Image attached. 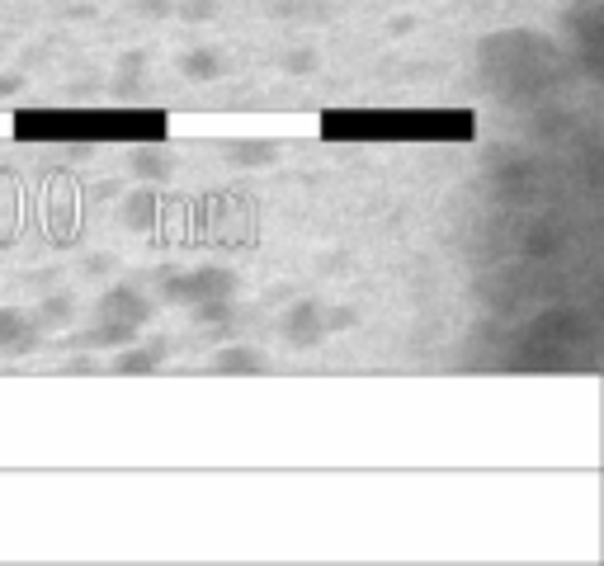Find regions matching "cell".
<instances>
[{
  "label": "cell",
  "mask_w": 604,
  "mask_h": 566,
  "mask_svg": "<svg viewBox=\"0 0 604 566\" xmlns=\"http://www.w3.org/2000/svg\"><path fill=\"white\" fill-rule=\"evenodd\" d=\"M232 293H236V279L227 270H189V274H171L160 283V297L175 302V308H194V302L232 297Z\"/></svg>",
  "instance_id": "6da1fadb"
},
{
  "label": "cell",
  "mask_w": 604,
  "mask_h": 566,
  "mask_svg": "<svg viewBox=\"0 0 604 566\" xmlns=\"http://www.w3.org/2000/svg\"><path fill=\"white\" fill-rule=\"evenodd\" d=\"M152 312H156V302L143 289H133V283H118V289H109L105 297H99V316L128 321V326H137V331L152 321Z\"/></svg>",
  "instance_id": "7a4b0ae2"
},
{
  "label": "cell",
  "mask_w": 604,
  "mask_h": 566,
  "mask_svg": "<svg viewBox=\"0 0 604 566\" xmlns=\"http://www.w3.org/2000/svg\"><path fill=\"white\" fill-rule=\"evenodd\" d=\"M284 340L293 350H316L327 345V321H321V302H293V312L284 316Z\"/></svg>",
  "instance_id": "3957f363"
},
{
  "label": "cell",
  "mask_w": 604,
  "mask_h": 566,
  "mask_svg": "<svg viewBox=\"0 0 604 566\" xmlns=\"http://www.w3.org/2000/svg\"><path fill=\"white\" fill-rule=\"evenodd\" d=\"M38 340H43V331H38V321L6 308L0 312V359H25L38 350Z\"/></svg>",
  "instance_id": "277c9868"
},
{
  "label": "cell",
  "mask_w": 604,
  "mask_h": 566,
  "mask_svg": "<svg viewBox=\"0 0 604 566\" xmlns=\"http://www.w3.org/2000/svg\"><path fill=\"white\" fill-rule=\"evenodd\" d=\"M128 340H137V326H128V321H109V316H99V326L90 331H76L67 345L80 350V354H95V350H118V345H128Z\"/></svg>",
  "instance_id": "5b68a950"
},
{
  "label": "cell",
  "mask_w": 604,
  "mask_h": 566,
  "mask_svg": "<svg viewBox=\"0 0 604 566\" xmlns=\"http://www.w3.org/2000/svg\"><path fill=\"white\" fill-rule=\"evenodd\" d=\"M213 373H232V378H260L270 373V354H260L255 345H227L213 354Z\"/></svg>",
  "instance_id": "8992f818"
},
{
  "label": "cell",
  "mask_w": 604,
  "mask_h": 566,
  "mask_svg": "<svg viewBox=\"0 0 604 566\" xmlns=\"http://www.w3.org/2000/svg\"><path fill=\"white\" fill-rule=\"evenodd\" d=\"M160 359H166V345H133V340H128V345L114 350L109 369H114L118 378H137V373H156Z\"/></svg>",
  "instance_id": "52a82bcc"
},
{
  "label": "cell",
  "mask_w": 604,
  "mask_h": 566,
  "mask_svg": "<svg viewBox=\"0 0 604 566\" xmlns=\"http://www.w3.org/2000/svg\"><path fill=\"white\" fill-rule=\"evenodd\" d=\"M128 166L137 179H152V185H166V179L175 175V156L171 152H156V147H137L128 156Z\"/></svg>",
  "instance_id": "ba28073f"
},
{
  "label": "cell",
  "mask_w": 604,
  "mask_h": 566,
  "mask_svg": "<svg viewBox=\"0 0 604 566\" xmlns=\"http://www.w3.org/2000/svg\"><path fill=\"white\" fill-rule=\"evenodd\" d=\"M118 217H124V227H133V232L156 227V189H133L124 204H118Z\"/></svg>",
  "instance_id": "9c48e42d"
},
{
  "label": "cell",
  "mask_w": 604,
  "mask_h": 566,
  "mask_svg": "<svg viewBox=\"0 0 604 566\" xmlns=\"http://www.w3.org/2000/svg\"><path fill=\"white\" fill-rule=\"evenodd\" d=\"M274 142H232L227 147V160L241 170H260V166H274Z\"/></svg>",
  "instance_id": "30bf717a"
},
{
  "label": "cell",
  "mask_w": 604,
  "mask_h": 566,
  "mask_svg": "<svg viewBox=\"0 0 604 566\" xmlns=\"http://www.w3.org/2000/svg\"><path fill=\"white\" fill-rule=\"evenodd\" d=\"M179 71H185L189 80H217L223 76V52L217 48H194L179 57Z\"/></svg>",
  "instance_id": "8fae6325"
},
{
  "label": "cell",
  "mask_w": 604,
  "mask_h": 566,
  "mask_svg": "<svg viewBox=\"0 0 604 566\" xmlns=\"http://www.w3.org/2000/svg\"><path fill=\"white\" fill-rule=\"evenodd\" d=\"M33 321H38V331H52V326H71V321H76V302H71V297H48V302H38Z\"/></svg>",
  "instance_id": "7c38bea8"
},
{
  "label": "cell",
  "mask_w": 604,
  "mask_h": 566,
  "mask_svg": "<svg viewBox=\"0 0 604 566\" xmlns=\"http://www.w3.org/2000/svg\"><path fill=\"white\" fill-rule=\"evenodd\" d=\"M194 321L198 326H227L232 321V297H208V302H194Z\"/></svg>",
  "instance_id": "4fadbf2b"
},
{
  "label": "cell",
  "mask_w": 604,
  "mask_h": 566,
  "mask_svg": "<svg viewBox=\"0 0 604 566\" xmlns=\"http://www.w3.org/2000/svg\"><path fill=\"white\" fill-rule=\"evenodd\" d=\"M321 321H327V335H335V331H350L359 316L350 308H321Z\"/></svg>",
  "instance_id": "5bb4252c"
},
{
  "label": "cell",
  "mask_w": 604,
  "mask_h": 566,
  "mask_svg": "<svg viewBox=\"0 0 604 566\" xmlns=\"http://www.w3.org/2000/svg\"><path fill=\"white\" fill-rule=\"evenodd\" d=\"M284 71H293V76L316 71V52H312V48H293V52L284 57Z\"/></svg>",
  "instance_id": "9a60e30c"
},
{
  "label": "cell",
  "mask_w": 604,
  "mask_h": 566,
  "mask_svg": "<svg viewBox=\"0 0 604 566\" xmlns=\"http://www.w3.org/2000/svg\"><path fill=\"white\" fill-rule=\"evenodd\" d=\"M175 14H185V19H213L217 14V0H185V6H175Z\"/></svg>",
  "instance_id": "2e32d148"
},
{
  "label": "cell",
  "mask_w": 604,
  "mask_h": 566,
  "mask_svg": "<svg viewBox=\"0 0 604 566\" xmlns=\"http://www.w3.org/2000/svg\"><path fill=\"white\" fill-rule=\"evenodd\" d=\"M19 86H25V80H19L14 71H10V76H0V95H10V90H19Z\"/></svg>",
  "instance_id": "e0dca14e"
},
{
  "label": "cell",
  "mask_w": 604,
  "mask_h": 566,
  "mask_svg": "<svg viewBox=\"0 0 604 566\" xmlns=\"http://www.w3.org/2000/svg\"><path fill=\"white\" fill-rule=\"evenodd\" d=\"M143 10H147V14H171L166 0H143Z\"/></svg>",
  "instance_id": "ac0fdd59"
}]
</instances>
